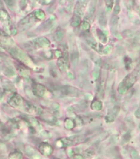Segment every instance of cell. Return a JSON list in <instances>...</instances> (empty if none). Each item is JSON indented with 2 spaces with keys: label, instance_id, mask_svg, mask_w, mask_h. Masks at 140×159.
<instances>
[{
  "label": "cell",
  "instance_id": "e0dca14e",
  "mask_svg": "<svg viewBox=\"0 0 140 159\" xmlns=\"http://www.w3.org/2000/svg\"><path fill=\"white\" fill-rule=\"evenodd\" d=\"M73 159H84V158L81 155H74L73 157Z\"/></svg>",
  "mask_w": 140,
  "mask_h": 159
},
{
  "label": "cell",
  "instance_id": "30bf717a",
  "mask_svg": "<svg viewBox=\"0 0 140 159\" xmlns=\"http://www.w3.org/2000/svg\"><path fill=\"white\" fill-rule=\"evenodd\" d=\"M79 54H78V52H74V53H73L72 64H73V66H74V67L77 66L78 63H79Z\"/></svg>",
  "mask_w": 140,
  "mask_h": 159
},
{
  "label": "cell",
  "instance_id": "8fae6325",
  "mask_svg": "<svg viewBox=\"0 0 140 159\" xmlns=\"http://www.w3.org/2000/svg\"><path fill=\"white\" fill-rule=\"evenodd\" d=\"M4 89L7 90H14L13 86V85L11 84L10 81H8V80L4 82Z\"/></svg>",
  "mask_w": 140,
  "mask_h": 159
},
{
  "label": "cell",
  "instance_id": "d6986e66",
  "mask_svg": "<svg viewBox=\"0 0 140 159\" xmlns=\"http://www.w3.org/2000/svg\"><path fill=\"white\" fill-rule=\"evenodd\" d=\"M3 95H4V93H3V91H2V90L0 89V100L2 99V97H3Z\"/></svg>",
  "mask_w": 140,
  "mask_h": 159
},
{
  "label": "cell",
  "instance_id": "7c38bea8",
  "mask_svg": "<svg viewBox=\"0 0 140 159\" xmlns=\"http://www.w3.org/2000/svg\"><path fill=\"white\" fill-rule=\"evenodd\" d=\"M35 16L36 17V18H38V19H40V20H41V19H43V18L44 17V14L42 11L38 10L35 13Z\"/></svg>",
  "mask_w": 140,
  "mask_h": 159
},
{
  "label": "cell",
  "instance_id": "ac0fdd59",
  "mask_svg": "<svg viewBox=\"0 0 140 159\" xmlns=\"http://www.w3.org/2000/svg\"><path fill=\"white\" fill-rule=\"evenodd\" d=\"M120 7H119V5H116V8H115V11H114V12H115V14H117L119 12H120Z\"/></svg>",
  "mask_w": 140,
  "mask_h": 159
},
{
  "label": "cell",
  "instance_id": "ba28073f",
  "mask_svg": "<svg viewBox=\"0 0 140 159\" xmlns=\"http://www.w3.org/2000/svg\"><path fill=\"white\" fill-rule=\"evenodd\" d=\"M17 69H18V71L20 73L21 76H24V77H28L29 76V70L26 67L22 66H19Z\"/></svg>",
  "mask_w": 140,
  "mask_h": 159
},
{
  "label": "cell",
  "instance_id": "4fadbf2b",
  "mask_svg": "<svg viewBox=\"0 0 140 159\" xmlns=\"http://www.w3.org/2000/svg\"><path fill=\"white\" fill-rule=\"evenodd\" d=\"M64 37V32L63 31H59L57 32L55 35V39L57 40V41H59L60 39H62Z\"/></svg>",
  "mask_w": 140,
  "mask_h": 159
},
{
  "label": "cell",
  "instance_id": "7a4b0ae2",
  "mask_svg": "<svg viewBox=\"0 0 140 159\" xmlns=\"http://www.w3.org/2000/svg\"><path fill=\"white\" fill-rule=\"evenodd\" d=\"M13 44V39L9 36H7L4 31L0 30V46L4 47H7L11 46Z\"/></svg>",
  "mask_w": 140,
  "mask_h": 159
},
{
  "label": "cell",
  "instance_id": "2e32d148",
  "mask_svg": "<svg viewBox=\"0 0 140 159\" xmlns=\"http://www.w3.org/2000/svg\"><path fill=\"white\" fill-rule=\"evenodd\" d=\"M93 154H94V152H93L92 150H87V151H86V156H87V158H91Z\"/></svg>",
  "mask_w": 140,
  "mask_h": 159
},
{
  "label": "cell",
  "instance_id": "5b68a950",
  "mask_svg": "<svg viewBox=\"0 0 140 159\" xmlns=\"http://www.w3.org/2000/svg\"><path fill=\"white\" fill-rule=\"evenodd\" d=\"M63 91L64 93L66 94H68V95H72V96H79L80 94V92L79 90H77L76 88H73V87H64L63 89Z\"/></svg>",
  "mask_w": 140,
  "mask_h": 159
},
{
  "label": "cell",
  "instance_id": "52a82bcc",
  "mask_svg": "<svg viewBox=\"0 0 140 159\" xmlns=\"http://www.w3.org/2000/svg\"><path fill=\"white\" fill-rule=\"evenodd\" d=\"M33 92L37 96H42L44 93V87L41 85H36L33 87Z\"/></svg>",
  "mask_w": 140,
  "mask_h": 159
},
{
  "label": "cell",
  "instance_id": "9c48e42d",
  "mask_svg": "<svg viewBox=\"0 0 140 159\" xmlns=\"http://www.w3.org/2000/svg\"><path fill=\"white\" fill-rule=\"evenodd\" d=\"M38 43V45L41 46L42 47H44V46H47L49 45V42L47 39H45V38H40V39H38L37 41H36V44Z\"/></svg>",
  "mask_w": 140,
  "mask_h": 159
},
{
  "label": "cell",
  "instance_id": "277c9868",
  "mask_svg": "<svg viewBox=\"0 0 140 159\" xmlns=\"http://www.w3.org/2000/svg\"><path fill=\"white\" fill-rule=\"evenodd\" d=\"M39 149H40L41 153L45 156H50L52 153V151H53L51 146L49 145L47 143H41Z\"/></svg>",
  "mask_w": 140,
  "mask_h": 159
},
{
  "label": "cell",
  "instance_id": "6da1fadb",
  "mask_svg": "<svg viewBox=\"0 0 140 159\" xmlns=\"http://www.w3.org/2000/svg\"><path fill=\"white\" fill-rule=\"evenodd\" d=\"M10 52L12 55L15 58L18 59L21 61L22 62L26 63L27 65H31V59L28 57V56L23 52L21 49L19 48H12L10 50Z\"/></svg>",
  "mask_w": 140,
  "mask_h": 159
},
{
  "label": "cell",
  "instance_id": "5bb4252c",
  "mask_svg": "<svg viewBox=\"0 0 140 159\" xmlns=\"http://www.w3.org/2000/svg\"><path fill=\"white\" fill-rule=\"evenodd\" d=\"M99 22L101 24L105 25V22H106V17H105V14L104 13H101V15H100V18H99Z\"/></svg>",
  "mask_w": 140,
  "mask_h": 159
},
{
  "label": "cell",
  "instance_id": "3957f363",
  "mask_svg": "<svg viewBox=\"0 0 140 159\" xmlns=\"http://www.w3.org/2000/svg\"><path fill=\"white\" fill-rule=\"evenodd\" d=\"M21 103V98L19 94H14L10 97L9 100H8V104H10L12 107H17L19 104Z\"/></svg>",
  "mask_w": 140,
  "mask_h": 159
},
{
  "label": "cell",
  "instance_id": "9a60e30c",
  "mask_svg": "<svg viewBox=\"0 0 140 159\" xmlns=\"http://www.w3.org/2000/svg\"><path fill=\"white\" fill-rule=\"evenodd\" d=\"M4 74L7 76H14V72L13 70H12L9 68H7V69H5V71H4Z\"/></svg>",
  "mask_w": 140,
  "mask_h": 159
},
{
  "label": "cell",
  "instance_id": "8992f818",
  "mask_svg": "<svg viewBox=\"0 0 140 159\" xmlns=\"http://www.w3.org/2000/svg\"><path fill=\"white\" fill-rule=\"evenodd\" d=\"M0 20L4 22V24H7L10 22V17L6 11L0 9Z\"/></svg>",
  "mask_w": 140,
  "mask_h": 159
}]
</instances>
